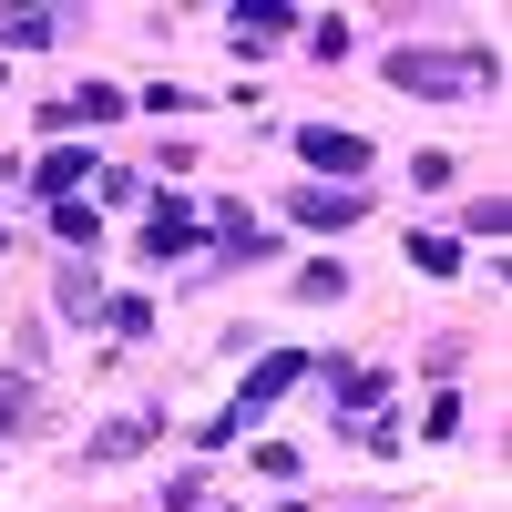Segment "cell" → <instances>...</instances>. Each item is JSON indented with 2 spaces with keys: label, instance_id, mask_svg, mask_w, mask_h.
I'll return each instance as SVG.
<instances>
[{
  "label": "cell",
  "instance_id": "cell-16",
  "mask_svg": "<svg viewBox=\"0 0 512 512\" xmlns=\"http://www.w3.org/2000/svg\"><path fill=\"white\" fill-rule=\"evenodd\" d=\"M103 318H113V338H154V308H144V297H113Z\"/></svg>",
  "mask_w": 512,
  "mask_h": 512
},
{
  "label": "cell",
  "instance_id": "cell-15",
  "mask_svg": "<svg viewBox=\"0 0 512 512\" xmlns=\"http://www.w3.org/2000/svg\"><path fill=\"white\" fill-rule=\"evenodd\" d=\"M52 236H62V246H82V256H93V236H103V226H93V205H52Z\"/></svg>",
  "mask_w": 512,
  "mask_h": 512
},
{
  "label": "cell",
  "instance_id": "cell-4",
  "mask_svg": "<svg viewBox=\"0 0 512 512\" xmlns=\"http://www.w3.org/2000/svg\"><path fill=\"white\" fill-rule=\"evenodd\" d=\"M297 154H308L318 175H369V134H338V123H308Z\"/></svg>",
  "mask_w": 512,
  "mask_h": 512
},
{
  "label": "cell",
  "instance_id": "cell-2",
  "mask_svg": "<svg viewBox=\"0 0 512 512\" xmlns=\"http://www.w3.org/2000/svg\"><path fill=\"white\" fill-rule=\"evenodd\" d=\"M390 82L400 93H492L502 62L492 52H390Z\"/></svg>",
  "mask_w": 512,
  "mask_h": 512
},
{
  "label": "cell",
  "instance_id": "cell-6",
  "mask_svg": "<svg viewBox=\"0 0 512 512\" xmlns=\"http://www.w3.org/2000/svg\"><path fill=\"white\" fill-rule=\"evenodd\" d=\"M113 113H123L113 82H72L62 103H41V123H52V134H72V123H113Z\"/></svg>",
  "mask_w": 512,
  "mask_h": 512
},
{
  "label": "cell",
  "instance_id": "cell-1",
  "mask_svg": "<svg viewBox=\"0 0 512 512\" xmlns=\"http://www.w3.org/2000/svg\"><path fill=\"white\" fill-rule=\"evenodd\" d=\"M297 379H308V359H297V349H267V359L246 369V390L226 400V420H216V431H205V441H246L256 420H267V410H277V400L297 390Z\"/></svg>",
  "mask_w": 512,
  "mask_h": 512
},
{
  "label": "cell",
  "instance_id": "cell-14",
  "mask_svg": "<svg viewBox=\"0 0 512 512\" xmlns=\"http://www.w3.org/2000/svg\"><path fill=\"white\" fill-rule=\"evenodd\" d=\"M410 267H420V277H461V246H451V236H410Z\"/></svg>",
  "mask_w": 512,
  "mask_h": 512
},
{
  "label": "cell",
  "instance_id": "cell-3",
  "mask_svg": "<svg viewBox=\"0 0 512 512\" xmlns=\"http://www.w3.org/2000/svg\"><path fill=\"white\" fill-rule=\"evenodd\" d=\"M226 21H236V52H267V41H287L308 11H297V0H236Z\"/></svg>",
  "mask_w": 512,
  "mask_h": 512
},
{
  "label": "cell",
  "instance_id": "cell-7",
  "mask_svg": "<svg viewBox=\"0 0 512 512\" xmlns=\"http://www.w3.org/2000/svg\"><path fill=\"white\" fill-rule=\"evenodd\" d=\"M369 195L359 185H297V226H359Z\"/></svg>",
  "mask_w": 512,
  "mask_h": 512
},
{
  "label": "cell",
  "instance_id": "cell-17",
  "mask_svg": "<svg viewBox=\"0 0 512 512\" xmlns=\"http://www.w3.org/2000/svg\"><path fill=\"white\" fill-rule=\"evenodd\" d=\"M195 502H205V482H195V472H185L175 492H164V512H195Z\"/></svg>",
  "mask_w": 512,
  "mask_h": 512
},
{
  "label": "cell",
  "instance_id": "cell-10",
  "mask_svg": "<svg viewBox=\"0 0 512 512\" xmlns=\"http://www.w3.org/2000/svg\"><path fill=\"white\" fill-rule=\"evenodd\" d=\"M62 21H72V11H52V0H21V11H0V41H11V52H41V41H62Z\"/></svg>",
  "mask_w": 512,
  "mask_h": 512
},
{
  "label": "cell",
  "instance_id": "cell-11",
  "mask_svg": "<svg viewBox=\"0 0 512 512\" xmlns=\"http://www.w3.org/2000/svg\"><path fill=\"white\" fill-rule=\"evenodd\" d=\"M31 185L52 195V205H72V185H93V164H82V154L62 144V154H41V175H31Z\"/></svg>",
  "mask_w": 512,
  "mask_h": 512
},
{
  "label": "cell",
  "instance_id": "cell-12",
  "mask_svg": "<svg viewBox=\"0 0 512 512\" xmlns=\"http://www.w3.org/2000/svg\"><path fill=\"white\" fill-rule=\"evenodd\" d=\"M113 297H103V277L93 267H62V318H103Z\"/></svg>",
  "mask_w": 512,
  "mask_h": 512
},
{
  "label": "cell",
  "instance_id": "cell-8",
  "mask_svg": "<svg viewBox=\"0 0 512 512\" xmlns=\"http://www.w3.org/2000/svg\"><path fill=\"white\" fill-rule=\"evenodd\" d=\"M185 246H195V205H185V195H164L154 216H144V256L164 267V256H185Z\"/></svg>",
  "mask_w": 512,
  "mask_h": 512
},
{
  "label": "cell",
  "instance_id": "cell-5",
  "mask_svg": "<svg viewBox=\"0 0 512 512\" xmlns=\"http://www.w3.org/2000/svg\"><path fill=\"white\" fill-rule=\"evenodd\" d=\"M205 226H216V256H236V267H267V256H277V236L256 226L246 205H216V216H205Z\"/></svg>",
  "mask_w": 512,
  "mask_h": 512
},
{
  "label": "cell",
  "instance_id": "cell-9",
  "mask_svg": "<svg viewBox=\"0 0 512 512\" xmlns=\"http://www.w3.org/2000/svg\"><path fill=\"white\" fill-rule=\"evenodd\" d=\"M328 390H338V431H349V420H369L390 400V369H328Z\"/></svg>",
  "mask_w": 512,
  "mask_h": 512
},
{
  "label": "cell",
  "instance_id": "cell-13",
  "mask_svg": "<svg viewBox=\"0 0 512 512\" xmlns=\"http://www.w3.org/2000/svg\"><path fill=\"white\" fill-rule=\"evenodd\" d=\"M154 441V420H113V431H93V461H134Z\"/></svg>",
  "mask_w": 512,
  "mask_h": 512
}]
</instances>
